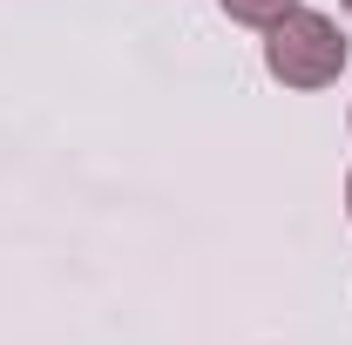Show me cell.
Masks as SVG:
<instances>
[{"label": "cell", "mask_w": 352, "mask_h": 345, "mask_svg": "<svg viewBox=\"0 0 352 345\" xmlns=\"http://www.w3.org/2000/svg\"><path fill=\"white\" fill-rule=\"evenodd\" d=\"M264 68L285 88L339 82V68H346V34H339V21L318 14V7H285V14L264 27Z\"/></svg>", "instance_id": "6da1fadb"}, {"label": "cell", "mask_w": 352, "mask_h": 345, "mask_svg": "<svg viewBox=\"0 0 352 345\" xmlns=\"http://www.w3.org/2000/svg\"><path fill=\"white\" fill-rule=\"evenodd\" d=\"M346 210H352V176H346Z\"/></svg>", "instance_id": "3957f363"}, {"label": "cell", "mask_w": 352, "mask_h": 345, "mask_svg": "<svg viewBox=\"0 0 352 345\" xmlns=\"http://www.w3.org/2000/svg\"><path fill=\"white\" fill-rule=\"evenodd\" d=\"M230 21H244V27H271L285 7H298V0H217Z\"/></svg>", "instance_id": "7a4b0ae2"}, {"label": "cell", "mask_w": 352, "mask_h": 345, "mask_svg": "<svg viewBox=\"0 0 352 345\" xmlns=\"http://www.w3.org/2000/svg\"><path fill=\"white\" fill-rule=\"evenodd\" d=\"M346 7H352V0H346Z\"/></svg>", "instance_id": "277c9868"}]
</instances>
